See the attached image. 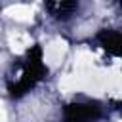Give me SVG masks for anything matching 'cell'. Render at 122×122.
Listing matches in <instances>:
<instances>
[{
	"instance_id": "7a4b0ae2",
	"label": "cell",
	"mask_w": 122,
	"mask_h": 122,
	"mask_svg": "<svg viewBox=\"0 0 122 122\" xmlns=\"http://www.w3.org/2000/svg\"><path fill=\"white\" fill-rule=\"evenodd\" d=\"M4 15L10 19H15L19 23H30L34 17V10L29 4H13V6H8L4 10Z\"/></svg>"
},
{
	"instance_id": "277c9868",
	"label": "cell",
	"mask_w": 122,
	"mask_h": 122,
	"mask_svg": "<svg viewBox=\"0 0 122 122\" xmlns=\"http://www.w3.org/2000/svg\"><path fill=\"white\" fill-rule=\"evenodd\" d=\"M0 122H8V116H6V111L2 107V103H0Z\"/></svg>"
},
{
	"instance_id": "6da1fadb",
	"label": "cell",
	"mask_w": 122,
	"mask_h": 122,
	"mask_svg": "<svg viewBox=\"0 0 122 122\" xmlns=\"http://www.w3.org/2000/svg\"><path fill=\"white\" fill-rule=\"evenodd\" d=\"M67 48L69 46H67V42L63 38H53L46 46V50H44V61H46V65L50 69H57L63 63V57L67 53Z\"/></svg>"
},
{
	"instance_id": "3957f363",
	"label": "cell",
	"mask_w": 122,
	"mask_h": 122,
	"mask_svg": "<svg viewBox=\"0 0 122 122\" xmlns=\"http://www.w3.org/2000/svg\"><path fill=\"white\" fill-rule=\"evenodd\" d=\"M8 44H10L11 51L23 53V51L32 44V38H30L27 32H23V30H11V32L8 34Z\"/></svg>"
}]
</instances>
